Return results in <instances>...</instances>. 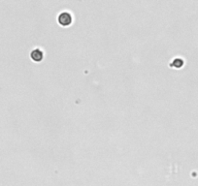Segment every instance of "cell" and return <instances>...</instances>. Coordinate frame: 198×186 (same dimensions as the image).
<instances>
[{"mask_svg": "<svg viewBox=\"0 0 198 186\" xmlns=\"http://www.w3.org/2000/svg\"><path fill=\"white\" fill-rule=\"evenodd\" d=\"M58 22L59 24L62 26H68L71 24L72 22V16L69 12H61L58 15Z\"/></svg>", "mask_w": 198, "mask_h": 186, "instance_id": "6da1fadb", "label": "cell"}, {"mask_svg": "<svg viewBox=\"0 0 198 186\" xmlns=\"http://www.w3.org/2000/svg\"><path fill=\"white\" fill-rule=\"evenodd\" d=\"M183 61L182 59H180V58H176V59H174V61H173V63H172V65L173 66H175V67H182L183 66Z\"/></svg>", "mask_w": 198, "mask_h": 186, "instance_id": "3957f363", "label": "cell"}, {"mask_svg": "<svg viewBox=\"0 0 198 186\" xmlns=\"http://www.w3.org/2000/svg\"><path fill=\"white\" fill-rule=\"evenodd\" d=\"M30 56H31L32 59L34 60V61L39 62V61H41V60L43 59L44 53H43V52H42V50H41L40 49H34V50L31 52Z\"/></svg>", "mask_w": 198, "mask_h": 186, "instance_id": "7a4b0ae2", "label": "cell"}]
</instances>
